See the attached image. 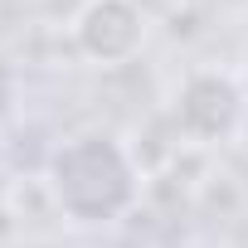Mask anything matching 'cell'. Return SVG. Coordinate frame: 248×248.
I'll use <instances>...</instances> for the list:
<instances>
[{"instance_id": "2", "label": "cell", "mask_w": 248, "mask_h": 248, "mask_svg": "<svg viewBox=\"0 0 248 248\" xmlns=\"http://www.w3.org/2000/svg\"><path fill=\"white\" fill-rule=\"evenodd\" d=\"M170 117H175V132L190 146H219L229 137L243 132L248 122V102L233 73L224 68H190L170 97Z\"/></svg>"}, {"instance_id": "1", "label": "cell", "mask_w": 248, "mask_h": 248, "mask_svg": "<svg viewBox=\"0 0 248 248\" xmlns=\"http://www.w3.org/2000/svg\"><path fill=\"white\" fill-rule=\"evenodd\" d=\"M44 195L54 214L73 229H107L122 224L141 204V166L117 132L83 127L68 132L44 161Z\"/></svg>"}, {"instance_id": "4", "label": "cell", "mask_w": 248, "mask_h": 248, "mask_svg": "<svg viewBox=\"0 0 248 248\" xmlns=\"http://www.w3.org/2000/svg\"><path fill=\"white\" fill-rule=\"evenodd\" d=\"M10 102H15V73H10L5 63H0V117L10 112Z\"/></svg>"}, {"instance_id": "3", "label": "cell", "mask_w": 248, "mask_h": 248, "mask_svg": "<svg viewBox=\"0 0 248 248\" xmlns=\"http://www.w3.org/2000/svg\"><path fill=\"white\" fill-rule=\"evenodd\" d=\"M73 49L97 68H122L146 49L141 0H88L73 15Z\"/></svg>"}, {"instance_id": "6", "label": "cell", "mask_w": 248, "mask_h": 248, "mask_svg": "<svg viewBox=\"0 0 248 248\" xmlns=\"http://www.w3.org/2000/svg\"><path fill=\"white\" fill-rule=\"evenodd\" d=\"M238 137H248V122H243V132H238Z\"/></svg>"}, {"instance_id": "5", "label": "cell", "mask_w": 248, "mask_h": 248, "mask_svg": "<svg viewBox=\"0 0 248 248\" xmlns=\"http://www.w3.org/2000/svg\"><path fill=\"white\" fill-rule=\"evenodd\" d=\"M156 248H204V243H195V238H166V243H156Z\"/></svg>"}]
</instances>
